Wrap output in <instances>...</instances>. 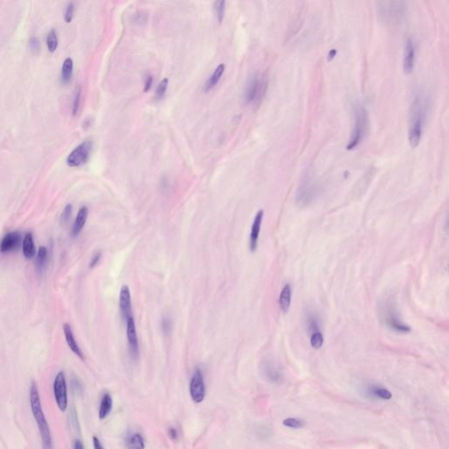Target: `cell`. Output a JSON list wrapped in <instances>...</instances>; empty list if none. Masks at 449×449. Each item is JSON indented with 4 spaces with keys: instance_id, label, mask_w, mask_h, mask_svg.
Instances as JSON below:
<instances>
[{
    "instance_id": "cell-23",
    "label": "cell",
    "mask_w": 449,
    "mask_h": 449,
    "mask_svg": "<svg viewBox=\"0 0 449 449\" xmlns=\"http://www.w3.org/2000/svg\"><path fill=\"white\" fill-rule=\"evenodd\" d=\"M128 449H145V442L143 437L140 433H134L129 438L128 441Z\"/></svg>"
},
{
    "instance_id": "cell-22",
    "label": "cell",
    "mask_w": 449,
    "mask_h": 449,
    "mask_svg": "<svg viewBox=\"0 0 449 449\" xmlns=\"http://www.w3.org/2000/svg\"><path fill=\"white\" fill-rule=\"evenodd\" d=\"M73 72V61L70 57L65 59L62 68V78L64 83H67L70 80Z\"/></svg>"
},
{
    "instance_id": "cell-27",
    "label": "cell",
    "mask_w": 449,
    "mask_h": 449,
    "mask_svg": "<svg viewBox=\"0 0 449 449\" xmlns=\"http://www.w3.org/2000/svg\"><path fill=\"white\" fill-rule=\"evenodd\" d=\"M371 393L376 396L377 398H381V399H385V400H389L392 398V394L391 392L385 388H383V387H379V386H374L371 388Z\"/></svg>"
},
{
    "instance_id": "cell-14",
    "label": "cell",
    "mask_w": 449,
    "mask_h": 449,
    "mask_svg": "<svg viewBox=\"0 0 449 449\" xmlns=\"http://www.w3.org/2000/svg\"><path fill=\"white\" fill-rule=\"evenodd\" d=\"M22 237L20 232L9 233L4 236L0 242V252H12L20 248L21 245Z\"/></svg>"
},
{
    "instance_id": "cell-18",
    "label": "cell",
    "mask_w": 449,
    "mask_h": 449,
    "mask_svg": "<svg viewBox=\"0 0 449 449\" xmlns=\"http://www.w3.org/2000/svg\"><path fill=\"white\" fill-rule=\"evenodd\" d=\"M291 298H292V288L290 283H286L279 296V306L284 314L289 312L291 307Z\"/></svg>"
},
{
    "instance_id": "cell-39",
    "label": "cell",
    "mask_w": 449,
    "mask_h": 449,
    "mask_svg": "<svg viewBox=\"0 0 449 449\" xmlns=\"http://www.w3.org/2000/svg\"><path fill=\"white\" fill-rule=\"evenodd\" d=\"M153 81H154L153 77H152V76H149L148 78H147V80H146L145 87H144V91H145V92H148V91L151 89V86L153 85Z\"/></svg>"
},
{
    "instance_id": "cell-38",
    "label": "cell",
    "mask_w": 449,
    "mask_h": 449,
    "mask_svg": "<svg viewBox=\"0 0 449 449\" xmlns=\"http://www.w3.org/2000/svg\"><path fill=\"white\" fill-rule=\"evenodd\" d=\"M30 46L33 50L38 51L39 49H40V42H39L38 39L36 38V37L31 38Z\"/></svg>"
},
{
    "instance_id": "cell-15",
    "label": "cell",
    "mask_w": 449,
    "mask_h": 449,
    "mask_svg": "<svg viewBox=\"0 0 449 449\" xmlns=\"http://www.w3.org/2000/svg\"><path fill=\"white\" fill-rule=\"evenodd\" d=\"M415 56H416V51H415L414 44L413 41L411 38L408 39L405 46V51H404V62H403V67H404V71L409 75L413 71L415 65Z\"/></svg>"
},
{
    "instance_id": "cell-31",
    "label": "cell",
    "mask_w": 449,
    "mask_h": 449,
    "mask_svg": "<svg viewBox=\"0 0 449 449\" xmlns=\"http://www.w3.org/2000/svg\"><path fill=\"white\" fill-rule=\"evenodd\" d=\"M168 86H169V79H168V78H163V80L160 82L158 87H157V89H156V92H155L156 99H163V97L166 94Z\"/></svg>"
},
{
    "instance_id": "cell-35",
    "label": "cell",
    "mask_w": 449,
    "mask_h": 449,
    "mask_svg": "<svg viewBox=\"0 0 449 449\" xmlns=\"http://www.w3.org/2000/svg\"><path fill=\"white\" fill-rule=\"evenodd\" d=\"M80 98H81V90L79 89V90H77V93H76L75 99H74V103H73V114L74 115H76L77 111H78L79 105H80Z\"/></svg>"
},
{
    "instance_id": "cell-37",
    "label": "cell",
    "mask_w": 449,
    "mask_h": 449,
    "mask_svg": "<svg viewBox=\"0 0 449 449\" xmlns=\"http://www.w3.org/2000/svg\"><path fill=\"white\" fill-rule=\"evenodd\" d=\"M168 434L172 441H176L178 438V432L175 428H171L168 431Z\"/></svg>"
},
{
    "instance_id": "cell-16",
    "label": "cell",
    "mask_w": 449,
    "mask_h": 449,
    "mask_svg": "<svg viewBox=\"0 0 449 449\" xmlns=\"http://www.w3.org/2000/svg\"><path fill=\"white\" fill-rule=\"evenodd\" d=\"M64 333L65 339H66V342L68 344L69 348L71 349L73 353L75 355H77L79 358L81 360H85V356H84V354L82 352L80 347L78 346L77 342H76V339H75V336L73 334L72 329H71V326L68 324V323H64Z\"/></svg>"
},
{
    "instance_id": "cell-9",
    "label": "cell",
    "mask_w": 449,
    "mask_h": 449,
    "mask_svg": "<svg viewBox=\"0 0 449 449\" xmlns=\"http://www.w3.org/2000/svg\"><path fill=\"white\" fill-rule=\"evenodd\" d=\"M54 395L56 404L62 411H66L68 407V394H67V384L64 372L60 371L56 375L54 381Z\"/></svg>"
},
{
    "instance_id": "cell-32",
    "label": "cell",
    "mask_w": 449,
    "mask_h": 449,
    "mask_svg": "<svg viewBox=\"0 0 449 449\" xmlns=\"http://www.w3.org/2000/svg\"><path fill=\"white\" fill-rule=\"evenodd\" d=\"M307 325H308L309 330L312 333L314 332H317V331H321L320 329V322H319V320L314 314L312 313H310L308 315V318H307Z\"/></svg>"
},
{
    "instance_id": "cell-1",
    "label": "cell",
    "mask_w": 449,
    "mask_h": 449,
    "mask_svg": "<svg viewBox=\"0 0 449 449\" xmlns=\"http://www.w3.org/2000/svg\"><path fill=\"white\" fill-rule=\"evenodd\" d=\"M29 398H30L31 410L33 412V416L35 418V421L38 425L39 431L42 437L43 449H53L51 432H50L47 419L45 418V415L43 412L38 388L35 383H33L31 385Z\"/></svg>"
},
{
    "instance_id": "cell-6",
    "label": "cell",
    "mask_w": 449,
    "mask_h": 449,
    "mask_svg": "<svg viewBox=\"0 0 449 449\" xmlns=\"http://www.w3.org/2000/svg\"><path fill=\"white\" fill-rule=\"evenodd\" d=\"M265 78L260 74H255L250 79L245 90V101L247 104L257 103L262 98L266 90Z\"/></svg>"
},
{
    "instance_id": "cell-5",
    "label": "cell",
    "mask_w": 449,
    "mask_h": 449,
    "mask_svg": "<svg viewBox=\"0 0 449 449\" xmlns=\"http://www.w3.org/2000/svg\"><path fill=\"white\" fill-rule=\"evenodd\" d=\"M378 4L379 16L382 21L386 22L387 24L399 22L406 13V5L404 2H380Z\"/></svg>"
},
{
    "instance_id": "cell-3",
    "label": "cell",
    "mask_w": 449,
    "mask_h": 449,
    "mask_svg": "<svg viewBox=\"0 0 449 449\" xmlns=\"http://www.w3.org/2000/svg\"><path fill=\"white\" fill-rule=\"evenodd\" d=\"M381 315L385 325L400 334H408L411 327L403 322L398 314V309L392 299H386L381 305Z\"/></svg>"
},
{
    "instance_id": "cell-12",
    "label": "cell",
    "mask_w": 449,
    "mask_h": 449,
    "mask_svg": "<svg viewBox=\"0 0 449 449\" xmlns=\"http://www.w3.org/2000/svg\"><path fill=\"white\" fill-rule=\"evenodd\" d=\"M119 304H120V314L125 321H128L129 318L133 317L132 298H131L130 289L128 285L121 287Z\"/></svg>"
},
{
    "instance_id": "cell-21",
    "label": "cell",
    "mask_w": 449,
    "mask_h": 449,
    "mask_svg": "<svg viewBox=\"0 0 449 449\" xmlns=\"http://www.w3.org/2000/svg\"><path fill=\"white\" fill-rule=\"evenodd\" d=\"M224 72H225V65H218L214 70V73L212 74V76L210 77L209 80L206 82V87H205L206 91H209L210 90H212L214 87L217 86L218 81L222 77Z\"/></svg>"
},
{
    "instance_id": "cell-20",
    "label": "cell",
    "mask_w": 449,
    "mask_h": 449,
    "mask_svg": "<svg viewBox=\"0 0 449 449\" xmlns=\"http://www.w3.org/2000/svg\"><path fill=\"white\" fill-rule=\"evenodd\" d=\"M112 410V398L109 393H106L103 396L99 406V419H105L108 415L111 413Z\"/></svg>"
},
{
    "instance_id": "cell-24",
    "label": "cell",
    "mask_w": 449,
    "mask_h": 449,
    "mask_svg": "<svg viewBox=\"0 0 449 449\" xmlns=\"http://www.w3.org/2000/svg\"><path fill=\"white\" fill-rule=\"evenodd\" d=\"M266 374H267V376L270 378V380L273 381V382H278V381H280L282 379V372H281L280 368H278V366L275 365V364L270 363L267 365Z\"/></svg>"
},
{
    "instance_id": "cell-13",
    "label": "cell",
    "mask_w": 449,
    "mask_h": 449,
    "mask_svg": "<svg viewBox=\"0 0 449 449\" xmlns=\"http://www.w3.org/2000/svg\"><path fill=\"white\" fill-rule=\"evenodd\" d=\"M264 217V211L260 210L258 211L255 219L253 221L251 232L249 235V249L251 252H255L258 247V240L261 232V224Z\"/></svg>"
},
{
    "instance_id": "cell-11",
    "label": "cell",
    "mask_w": 449,
    "mask_h": 449,
    "mask_svg": "<svg viewBox=\"0 0 449 449\" xmlns=\"http://www.w3.org/2000/svg\"><path fill=\"white\" fill-rule=\"evenodd\" d=\"M316 196V186L310 180L304 181L297 192V203L301 206H308Z\"/></svg>"
},
{
    "instance_id": "cell-25",
    "label": "cell",
    "mask_w": 449,
    "mask_h": 449,
    "mask_svg": "<svg viewBox=\"0 0 449 449\" xmlns=\"http://www.w3.org/2000/svg\"><path fill=\"white\" fill-rule=\"evenodd\" d=\"M47 249L46 247H40L38 249V254L36 257V268L39 271H42L47 261Z\"/></svg>"
},
{
    "instance_id": "cell-34",
    "label": "cell",
    "mask_w": 449,
    "mask_h": 449,
    "mask_svg": "<svg viewBox=\"0 0 449 449\" xmlns=\"http://www.w3.org/2000/svg\"><path fill=\"white\" fill-rule=\"evenodd\" d=\"M71 214H72V206L69 204L67 206H65L64 210V213L62 214V221L64 222H67L69 220L70 216H71Z\"/></svg>"
},
{
    "instance_id": "cell-19",
    "label": "cell",
    "mask_w": 449,
    "mask_h": 449,
    "mask_svg": "<svg viewBox=\"0 0 449 449\" xmlns=\"http://www.w3.org/2000/svg\"><path fill=\"white\" fill-rule=\"evenodd\" d=\"M22 251L27 259H32L35 256V246L34 238L31 233H27L22 242Z\"/></svg>"
},
{
    "instance_id": "cell-36",
    "label": "cell",
    "mask_w": 449,
    "mask_h": 449,
    "mask_svg": "<svg viewBox=\"0 0 449 449\" xmlns=\"http://www.w3.org/2000/svg\"><path fill=\"white\" fill-rule=\"evenodd\" d=\"M101 257H102V255H101V253L100 252L95 254L93 257H92V259H91V261H90V268L92 269V268H94V267L98 265V263H99L100 259H101Z\"/></svg>"
},
{
    "instance_id": "cell-29",
    "label": "cell",
    "mask_w": 449,
    "mask_h": 449,
    "mask_svg": "<svg viewBox=\"0 0 449 449\" xmlns=\"http://www.w3.org/2000/svg\"><path fill=\"white\" fill-rule=\"evenodd\" d=\"M214 9H215V12H216L218 23H221L223 21V20H224L225 13H226V1L219 0V1L215 2Z\"/></svg>"
},
{
    "instance_id": "cell-8",
    "label": "cell",
    "mask_w": 449,
    "mask_h": 449,
    "mask_svg": "<svg viewBox=\"0 0 449 449\" xmlns=\"http://www.w3.org/2000/svg\"><path fill=\"white\" fill-rule=\"evenodd\" d=\"M190 394L193 402L201 403L206 397V385L204 376L200 368L194 370L192 380L190 383Z\"/></svg>"
},
{
    "instance_id": "cell-41",
    "label": "cell",
    "mask_w": 449,
    "mask_h": 449,
    "mask_svg": "<svg viewBox=\"0 0 449 449\" xmlns=\"http://www.w3.org/2000/svg\"><path fill=\"white\" fill-rule=\"evenodd\" d=\"M74 449H85V447L83 445L81 441H79V440L76 441L75 444H74Z\"/></svg>"
},
{
    "instance_id": "cell-17",
    "label": "cell",
    "mask_w": 449,
    "mask_h": 449,
    "mask_svg": "<svg viewBox=\"0 0 449 449\" xmlns=\"http://www.w3.org/2000/svg\"><path fill=\"white\" fill-rule=\"evenodd\" d=\"M88 214H89V210L86 206H82L78 211L76 219L73 224L72 235L74 237L78 235L81 233L84 227L86 226V221L88 218Z\"/></svg>"
},
{
    "instance_id": "cell-7",
    "label": "cell",
    "mask_w": 449,
    "mask_h": 449,
    "mask_svg": "<svg viewBox=\"0 0 449 449\" xmlns=\"http://www.w3.org/2000/svg\"><path fill=\"white\" fill-rule=\"evenodd\" d=\"M92 141L87 140L77 146L75 150L68 155L67 164L70 167H79L88 162L92 150Z\"/></svg>"
},
{
    "instance_id": "cell-28",
    "label": "cell",
    "mask_w": 449,
    "mask_h": 449,
    "mask_svg": "<svg viewBox=\"0 0 449 449\" xmlns=\"http://www.w3.org/2000/svg\"><path fill=\"white\" fill-rule=\"evenodd\" d=\"M47 46L48 50L50 52H55L57 48L58 38H57V34L55 29H51L47 33Z\"/></svg>"
},
{
    "instance_id": "cell-4",
    "label": "cell",
    "mask_w": 449,
    "mask_h": 449,
    "mask_svg": "<svg viewBox=\"0 0 449 449\" xmlns=\"http://www.w3.org/2000/svg\"><path fill=\"white\" fill-rule=\"evenodd\" d=\"M368 128L369 117L368 111L363 107L357 108L355 111V128L346 149L348 150H354L355 147L359 145L361 141L363 140L364 136L368 133Z\"/></svg>"
},
{
    "instance_id": "cell-26",
    "label": "cell",
    "mask_w": 449,
    "mask_h": 449,
    "mask_svg": "<svg viewBox=\"0 0 449 449\" xmlns=\"http://www.w3.org/2000/svg\"><path fill=\"white\" fill-rule=\"evenodd\" d=\"M310 343L312 348L320 349L324 343V335L321 331H317L312 333L310 338Z\"/></svg>"
},
{
    "instance_id": "cell-10",
    "label": "cell",
    "mask_w": 449,
    "mask_h": 449,
    "mask_svg": "<svg viewBox=\"0 0 449 449\" xmlns=\"http://www.w3.org/2000/svg\"><path fill=\"white\" fill-rule=\"evenodd\" d=\"M126 323H127V338H128V343L129 353H130L132 359L136 360L138 359L139 355H140V345H139L136 325H135L133 316L129 318L128 320L126 321Z\"/></svg>"
},
{
    "instance_id": "cell-30",
    "label": "cell",
    "mask_w": 449,
    "mask_h": 449,
    "mask_svg": "<svg viewBox=\"0 0 449 449\" xmlns=\"http://www.w3.org/2000/svg\"><path fill=\"white\" fill-rule=\"evenodd\" d=\"M282 424L287 428H292V429H299V428L304 427V420L297 419V418H288L282 421Z\"/></svg>"
},
{
    "instance_id": "cell-2",
    "label": "cell",
    "mask_w": 449,
    "mask_h": 449,
    "mask_svg": "<svg viewBox=\"0 0 449 449\" xmlns=\"http://www.w3.org/2000/svg\"><path fill=\"white\" fill-rule=\"evenodd\" d=\"M411 108L409 141L412 148H416L421 141L426 119V103L421 96L415 98Z\"/></svg>"
},
{
    "instance_id": "cell-40",
    "label": "cell",
    "mask_w": 449,
    "mask_h": 449,
    "mask_svg": "<svg viewBox=\"0 0 449 449\" xmlns=\"http://www.w3.org/2000/svg\"><path fill=\"white\" fill-rule=\"evenodd\" d=\"M93 447L94 449H104L103 446L97 437H93Z\"/></svg>"
},
{
    "instance_id": "cell-33",
    "label": "cell",
    "mask_w": 449,
    "mask_h": 449,
    "mask_svg": "<svg viewBox=\"0 0 449 449\" xmlns=\"http://www.w3.org/2000/svg\"><path fill=\"white\" fill-rule=\"evenodd\" d=\"M74 11H75V5H74V3H73V2H70V3L68 4L67 9H66V12H65V21L69 23V22L72 21L73 15H74Z\"/></svg>"
}]
</instances>
